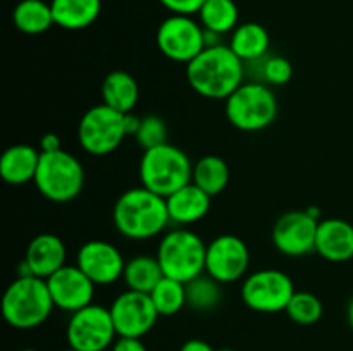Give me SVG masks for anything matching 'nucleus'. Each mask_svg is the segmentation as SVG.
<instances>
[{
    "label": "nucleus",
    "mask_w": 353,
    "mask_h": 351,
    "mask_svg": "<svg viewBox=\"0 0 353 351\" xmlns=\"http://www.w3.org/2000/svg\"><path fill=\"white\" fill-rule=\"evenodd\" d=\"M14 26L24 34H41L54 23L52 6L45 0H21L12 10Z\"/></svg>",
    "instance_id": "a878e982"
},
{
    "label": "nucleus",
    "mask_w": 353,
    "mask_h": 351,
    "mask_svg": "<svg viewBox=\"0 0 353 351\" xmlns=\"http://www.w3.org/2000/svg\"><path fill=\"white\" fill-rule=\"evenodd\" d=\"M34 186L48 202L69 203L83 191L85 169L81 162L65 150L41 151Z\"/></svg>",
    "instance_id": "423d86ee"
},
{
    "label": "nucleus",
    "mask_w": 353,
    "mask_h": 351,
    "mask_svg": "<svg viewBox=\"0 0 353 351\" xmlns=\"http://www.w3.org/2000/svg\"><path fill=\"white\" fill-rule=\"evenodd\" d=\"M207 244L193 231L179 227L162 234L157 246L159 264L165 277L190 282L205 272Z\"/></svg>",
    "instance_id": "0eeeda50"
},
{
    "label": "nucleus",
    "mask_w": 353,
    "mask_h": 351,
    "mask_svg": "<svg viewBox=\"0 0 353 351\" xmlns=\"http://www.w3.org/2000/svg\"><path fill=\"white\" fill-rule=\"evenodd\" d=\"M347 315H348V323H350V327L353 329V298H352L350 305H348V312H347Z\"/></svg>",
    "instance_id": "4c0bfd02"
},
{
    "label": "nucleus",
    "mask_w": 353,
    "mask_h": 351,
    "mask_svg": "<svg viewBox=\"0 0 353 351\" xmlns=\"http://www.w3.org/2000/svg\"><path fill=\"white\" fill-rule=\"evenodd\" d=\"M116 336L110 310L95 303L71 313L65 329L69 346L79 351L107 350L114 344Z\"/></svg>",
    "instance_id": "9b49d317"
},
{
    "label": "nucleus",
    "mask_w": 353,
    "mask_h": 351,
    "mask_svg": "<svg viewBox=\"0 0 353 351\" xmlns=\"http://www.w3.org/2000/svg\"><path fill=\"white\" fill-rule=\"evenodd\" d=\"M193 184L209 196H217L226 189L230 182V167L219 155H203L193 164Z\"/></svg>",
    "instance_id": "b1692460"
},
{
    "label": "nucleus",
    "mask_w": 353,
    "mask_h": 351,
    "mask_svg": "<svg viewBox=\"0 0 353 351\" xmlns=\"http://www.w3.org/2000/svg\"><path fill=\"white\" fill-rule=\"evenodd\" d=\"M76 265L92 279L95 286H109L123 279L126 260L119 248L112 243L93 240L81 244L76 255Z\"/></svg>",
    "instance_id": "2eb2a0df"
},
{
    "label": "nucleus",
    "mask_w": 353,
    "mask_h": 351,
    "mask_svg": "<svg viewBox=\"0 0 353 351\" xmlns=\"http://www.w3.org/2000/svg\"><path fill=\"white\" fill-rule=\"evenodd\" d=\"M250 250L241 237L221 234L207 244L205 274L221 284H231L247 277Z\"/></svg>",
    "instance_id": "f8f14e48"
},
{
    "label": "nucleus",
    "mask_w": 353,
    "mask_h": 351,
    "mask_svg": "<svg viewBox=\"0 0 353 351\" xmlns=\"http://www.w3.org/2000/svg\"><path fill=\"white\" fill-rule=\"evenodd\" d=\"M140 98L138 83L130 72L112 71L102 83V103L121 114L133 112Z\"/></svg>",
    "instance_id": "4be33fe9"
},
{
    "label": "nucleus",
    "mask_w": 353,
    "mask_h": 351,
    "mask_svg": "<svg viewBox=\"0 0 353 351\" xmlns=\"http://www.w3.org/2000/svg\"><path fill=\"white\" fill-rule=\"evenodd\" d=\"M150 298L161 317H172L186 306L185 282L171 277H162L159 284L152 289Z\"/></svg>",
    "instance_id": "c85d7f7f"
},
{
    "label": "nucleus",
    "mask_w": 353,
    "mask_h": 351,
    "mask_svg": "<svg viewBox=\"0 0 353 351\" xmlns=\"http://www.w3.org/2000/svg\"><path fill=\"white\" fill-rule=\"evenodd\" d=\"M124 124H126L128 136H133L134 138V134H137L138 129H140L141 117L134 116L133 112H130V114H126V116H124Z\"/></svg>",
    "instance_id": "e433bc0d"
},
{
    "label": "nucleus",
    "mask_w": 353,
    "mask_h": 351,
    "mask_svg": "<svg viewBox=\"0 0 353 351\" xmlns=\"http://www.w3.org/2000/svg\"><path fill=\"white\" fill-rule=\"evenodd\" d=\"M271 38L259 23L238 24L231 33L230 47L243 62H257L268 55Z\"/></svg>",
    "instance_id": "5701e85b"
},
{
    "label": "nucleus",
    "mask_w": 353,
    "mask_h": 351,
    "mask_svg": "<svg viewBox=\"0 0 353 351\" xmlns=\"http://www.w3.org/2000/svg\"><path fill=\"white\" fill-rule=\"evenodd\" d=\"M112 351H147V346L138 337H117L112 344Z\"/></svg>",
    "instance_id": "72a5a7b5"
},
{
    "label": "nucleus",
    "mask_w": 353,
    "mask_h": 351,
    "mask_svg": "<svg viewBox=\"0 0 353 351\" xmlns=\"http://www.w3.org/2000/svg\"><path fill=\"white\" fill-rule=\"evenodd\" d=\"M55 308L74 313L92 305L95 284L78 265H64L47 279Z\"/></svg>",
    "instance_id": "dca6fc26"
},
{
    "label": "nucleus",
    "mask_w": 353,
    "mask_h": 351,
    "mask_svg": "<svg viewBox=\"0 0 353 351\" xmlns=\"http://www.w3.org/2000/svg\"><path fill=\"white\" fill-rule=\"evenodd\" d=\"M62 351H79V350H74V348H71V346H69L68 350H62Z\"/></svg>",
    "instance_id": "ea45409f"
},
{
    "label": "nucleus",
    "mask_w": 353,
    "mask_h": 351,
    "mask_svg": "<svg viewBox=\"0 0 353 351\" xmlns=\"http://www.w3.org/2000/svg\"><path fill=\"white\" fill-rule=\"evenodd\" d=\"M179 351H216L207 341L203 339H188Z\"/></svg>",
    "instance_id": "c9c22d12"
},
{
    "label": "nucleus",
    "mask_w": 353,
    "mask_h": 351,
    "mask_svg": "<svg viewBox=\"0 0 353 351\" xmlns=\"http://www.w3.org/2000/svg\"><path fill=\"white\" fill-rule=\"evenodd\" d=\"M162 277H164V272H162L157 257L134 255L130 260H126L123 281L128 286V289L150 295L152 289L159 284Z\"/></svg>",
    "instance_id": "393cba45"
},
{
    "label": "nucleus",
    "mask_w": 353,
    "mask_h": 351,
    "mask_svg": "<svg viewBox=\"0 0 353 351\" xmlns=\"http://www.w3.org/2000/svg\"><path fill=\"white\" fill-rule=\"evenodd\" d=\"M102 351H112V346H110V348H107V350H102Z\"/></svg>",
    "instance_id": "79ce46f5"
},
{
    "label": "nucleus",
    "mask_w": 353,
    "mask_h": 351,
    "mask_svg": "<svg viewBox=\"0 0 353 351\" xmlns=\"http://www.w3.org/2000/svg\"><path fill=\"white\" fill-rule=\"evenodd\" d=\"M292 62L286 57H281V55H271V57H268L265 55L262 58L261 78H259V81L271 86H283L292 79Z\"/></svg>",
    "instance_id": "2f4dec72"
},
{
    "label": "nucleus",
    "mask_w": 353,
    "mask_h": 351,
    "mask_svg": "<svg viewBox=\"0 0 353 351\" xmlns=\"http://www.w3.org/2000/svg\"><path fill=\"white\" fill-rule=\"evenodd\" d=\"M54 23L68 31L85 30L100 16L102 0H52Z\"/></svg>",
    "instance_id": "412c9836"
},
{
    "label": "nucleus",
    "mask_w": 353,
    "mask_h": 351,
    "mask_svg": "<svg viewBox=\"0 0 353 351\" xmlns=\"http://www.w3.org/2000/svg\"><path fill=\"white\" fill-rule=\"evenodd\" d=\"M138 174L143 188L168 198L179 188L192 182L193 164L181 148L164 143L143 150Z\"/></svg>",
    "instance_id": "20e7f679"
},
{
    "label": "nucleus",
    "mask_w": 353,
    "mask_h": 351,
    "mask_svg": "<svg viewBox=\"0 0 353 351\" xmlns=\"http://www.w3.org/2000/svg\"><path fill=\"white\" fill-rule=\"evenodd\" d=\"M240 10L234 0H205L199 10V21L203 30L217 34L233 33L238 26Z\"/></svg>",
    "instance_id": "bb28decb"
},
{
    "label": "nucleus",
    "mask_w": 353,
    "mask_h": 351,
    "mask_svg": "<svg viewBox=\"0 0 353 351\" xmlns=\"http://www.w3.org/2000/svg\"><path fill=\"white\" fill-rule=\"evenodd\" d=\"M155 40L164 57L188 64L205 48V30L193 16L171 14L161 23Z\"/></svg>",
    "instance_id": "9d476101"
},
{
    "label": "nucleus",
    "mask_w": 353,
    "mask_h": 351,
    "mask_svg": "<svg viewBox=\"0 0 353 351\" xmlns=\"http://www.w3.org/2000/svg\"><path fill=\"white\" fill-rule=\"evenodd\" d=\"M41 151L31 145H12L0 155V178L12 186L34 181Z\"/></svg>",
    "instance_id": "aec40b11"
},
{
    "label": "nucleus",
    "mask_w": 353,
    "mask_h": 351,
    "mask_svg": "<svg viewBox=\"0 0 353 351\" xmlns=\"http://www.w3.org/2000/svg\"><path fill=\"white\" fill-rule=\"evenodd\" d=\"M64 241L52 233H41L30 241L24 255L23 270L21 275H37V277L48 279L52 274L65 265Z\"/></svg>",
    "instance_id": "f3484780"
},
{
    "label": "nucleus",
    "mask_w": 353,
    "mask_h": 351,
    "mask_svg": "<svg viewBox=\"0 0 353 351\" xmlns=\"http://www.w3.org/2000/svg\"><path fill=\"white\" fill-rule=\"evenodd\" d=\"M186 306L195 312H210L217 308L223 299V288L221 282L210 277L203 272L199 277L186 282Z\"/></svg>",
    "instance_id": "cd10ccee"
},
{
    "label": "nucleus",
    "mask_w": 353,
    "mask_h": 351,
    "mask_svg": "<svg viewBox=\"0 0 353 351\" xmlns=\"http://www.w3.org/2000/svg\"><path fill=\"white\" fill-rule=\"evenodd\" d=\"M0 308L3 320L14 329L28 330L40 327L55 308L47 279L31 274L14 279L3 292Z\"/></svg>",
    "instance_id": "7ed1b4c3"
},
{
    "label": "nucleus",
    "mask_w": 353,
    "mask_h": 351,
    "mask_svg": "<svg viewBox=\"0 0 353 351\" xmlns=\"http://www.w3.org/2000/svg\"><path fill=\"white\" fill-rule=\"evenodd\" d=\"M219 351H233V350H230V348H223V350H219Z\"/></svg>",
    "instance_id": "a19ab883"
},
{
    "label": "nucleus",
    "mask_w": 353,
    "mask_h": 351,
    "mask_svg": "<svg viewBox=\"0 0 353 351\" xmlns=\"http://www.w3.org/2000/svg\"><path fill=\"white\" fill-rule=\"evenodd\" d=\"M316 251L327 262L343 264L353 258V226L338 217L319 220Z\"/></svg>",
    "instance_id": "a211bd4d"
},
{
    "label": "nucleus",
    "mask_w": 353,
    "mask_h": 351,
    "mask_svg": "<svg viewBox=\"0 0 353 351\" xmlns=\"http://www.w3.org/2000/svg\"><path fill=\"white\" fill-rule=\"evenodd\" d=\"M210 198L212 196L207 195L203 189H200L193 182H188L165 198L169 219L178 226H190V224L199 222L209 213Z\"/></svg>",
    "instance_id": "6ab92c4d"
},
{
    "label": "nucleus",
    "mask_w": 353,
    "mask_h": 351,
    "mask_svg": "<svg viewBox=\"0 0 353 351\" xmlns=\"http://www.w3.org/2000/svg\"><path fill=\"white\" fill-rule=\"evenodd\" d=\"M134 140L143 150L168 143V126H165L164 119L159 116L141 117L140 129L134 134Z\"/></svg>",
    "instance_id": "7c9ffc66"
},
{
    "label": "nucleus",
    "mask_w": 353,
    "mask_h": 351,
    "mask_svg": "<svg viewBox=\"0 0 353 351\" xmlns=\"http://www.w3.org/2000/svg\"><path fill=\"white\" fill-rule=\"evenodd\" d=\"M21 351H38V350H34V348H24V350H21Z\"/></svg>",
    "instance_id": "58836bf2"
},
{
    "label": "nucleus",
    "mask_w": 353,
    "mask_h": 351,
    "mask_svg": "<svg viewBox=\"0 0 353 351\" xmlns=\"http://www.w3.org/2000/svg\"><path fill=\"white\" fill-rule=\"evenodd\" d=\"M319 219L307 210H292L276 220L272 227V244L286 257H303L316 251Z\"/></svg>",
    "instance_id": "4468645a"
},
{
    "label": "nucleus",
    "mask_w": 353,
    "mask_h": 351,
    "mask_svg": "<svg viewBox=\"0 0 353 351\" xmlns=\"http://www.w3.org/2000/svg\"><path fill=\"white\" fill-rule=\"evenodd\" d=\"M171 14H179V16H195L205 0H159Z\"/></svg>",
    "instance_id": "473e14b6"
},
{
    "label": "nucleus",
    "mask_w": 353,
    "mask_h": 351,
    "mask_svg": "<svg viewBox=\"0 0 353 351\" xmlns=\"http://www.w3.org/2000/svg\"><path fill=\"white\" fill-rule=\"evenodd\" d=\"M243 61L230 45L207 47L186 64V81L195 93L209 100H226L243 83Z\"/></svg>",
    "instance_id": "f257e3e1"
},
{
    "label": "nucleus",
    "mask_w": 353,
    "mask_h": 351,
    "mask_svg": "<svg viewBox=\"0 0 353 351\" xmlns=\"http://www.w3.org/2000/svg\"><path fill=\"white\" fill-rule=\"evenodd\" d=\"M124 116L105 103L90 107L78 124V141L83 150L95 157L116 151L128 136Z\"/></svg>",
    "instance_id": "6e6552de"
},
{
    "label": "nucleus",
    "mask_w": 353,
    "mask_h": 351,
    "mask_svg": "<svg viewBox=\"0 0 353 351\" xmlns=\"http://www.w3.org/2000/svg\"><path fill=\"white\" fill-rule=\"evenodd\" d=\"M295 295L293 279L278 268H262L248 274L241 284V301L259 313L285 312Z\"/></svg>",
    "instance_id": "1a4fd4ad"
},
{
    "label": "nucleus",
    "mask_w": 353,
    "mask_h": 351,
    "mask_svg": "<svg viewBox=\"0 0 353 351\" xmlns=\"http://www.w3.org/2000/svg\"><path fill=\"white\" fill-rule=\"evenodd\" d=\"M112 220L117 233L133 241L152 240L171 222L164 196L143 186L126 189L116 200Z\"/></svg>",
    "instance_id": "f03ea898"
},
{
    "label": "nucleus",
    "mask_w": 353,
    "mask_h": 351,
    "mask_svg": "<svg viewBox=\"0 0 353 351\" xmlns=\"http://www.w3.org/2000/svg\"><path fill=\"white\" fill-rule=\"evenodd\" d=\"M285 312L299 326H312V323L321 320L324 313V306L323 301L314 292L295 291Z\"/></svg>",
    "instance_id": "c756f323"
},
{
    "label": "nucleus",
    "mask_w": 353,
    "mask_h": 351,
    "mask_svg": "<svg viewBox=\"0 0 353 351\" xmlns=\"http://www.w3.org/2000/svg\"><path fill=\"white\" fill-rule=\"evenodd\" d=\"M109 310L117 337L141 339L145 334L154 329L157 319L161 317L154 306L150 295L133 291V289H126L117 295Z\"/></svg>",
    "instance_id": "ddd939ff"
},
{
    "label": "nucleus",
    "mask_w": 353,
    "mask_h": 351,
    "mask_svg": "<svg viewBox=\"0 0 353 351\" xmlns=\"http://www.w3.org/2000/svg\"><path fill=\"white\" fill-rule=\"evenodd\" d=\"M226 119L245 133H257L278 117V98L262 81H243L226 100Z\"/></svg>",
    "instance_id": "39448f33"
},
{
    "label": "nucleus",
    "mask_w": 353,
    "mask_h": 351,
    "mask_svg": "<svg viewBox=\"0 0 353 351\" xmlns=\"http://www.w3.org/2000/svg\"><path fill=\"white\" fill-rule=\"evenodd\" d=\"M61 150V140H59L57 134H45L40 140V151H55Z\"/></svg>",
    "instance_id": "f704fd0d"
}]
</instances>
